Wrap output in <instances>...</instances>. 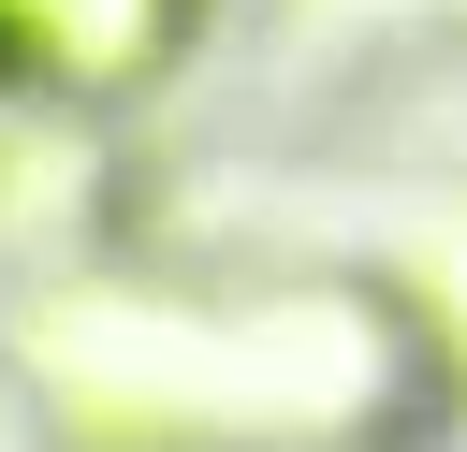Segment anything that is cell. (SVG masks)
Here are the masks:
<instances>
[{"label": "cell", "mask_w": 467, "mask_h": 452, "mask_svg": "<svg viewBox=\"0 0 467 452\" xmlns=\"http://www.w3.org/2000/svg\"><path fill=\"white\" fill-rule=\"evenodd\" d=\"M204 0H0V73L44 102H131L190 58Z\"/></svg>", "instance_id": "cell-1"}]
</instances>
